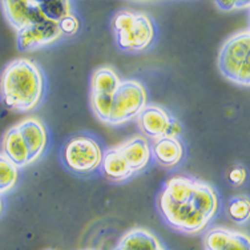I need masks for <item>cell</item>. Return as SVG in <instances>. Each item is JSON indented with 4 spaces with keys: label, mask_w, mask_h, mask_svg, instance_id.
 I'll use <instances>...</instances> for the list:
<instances>
[{
    "label": "cell",
    "mask_w": 250,
    "mask_h": 250,
    "mask_svg": "<svg viewBox=\"0 0 250 250\" xmlns=\"http://www.w3.org/2000/svg\"><path fill=\"white\" fill-rule=\"evenodd\" d=\"M157 205L169 226L194 234L205 229L217 213L218 196L208 183L176 176L165 184Z\"/></svg>",
    "instance_id": "obj_1"
},
{
    "label": "cell",
    "mask_w": 250,
    "mask_h": 250,
    "mask_svg": "<svg viewBox=\"0 0 250 250\" xmlns=\"http://www.w3.org/2000/svg\"><path fill=\"white\" fill-rule=\"evenodd\" d=\"M43 92V73L32 60H14L1 73L0 96L5 105L14 111L28 112L36 108Z\"/></svg>",
    "instance_id": "obj_2"
},
{
    "label": "cell",
    "mask_w": 250,
    "mask_h": 250,
    "mask_svg": "<svg viewBox=\"0 0 250 250\" xmlns=\"http://www.w3.org/2000/svg\"><path fill=\"white\" fill-rule=\"evenodd\" d=\"M218 68L222 76L237 85L250 84V32L244 29L222 44L218 55Z\"/></svg>",
    "instance_id": "obj_3"
},
{
    "label": "cell",
    "mask_w": 250,
    "mask_h": 250,
    "mask_svg": "<svg viewBox=\"0 0 250 250\" xmlns=\"http://www.w3.org/2000/svg\"><path fill=\"white\" fill-rule=\"evenodd\" d=\"M117 45L123 51L140 52L150 45L154 38V27L148 15L132 11H120L112 20Z\"/></svg>",
    "instance_id": "obj_4"
},
{
    "label": "cell",
    "mask_w": 250,
    "mask_h": 250,
    "mask_svg": "<svg viewBox=\"0 0 250 250\" xmlns=\"http://www.w3.org/2000/svg\"><path fill=\"white\" fill-rule=\"evenodd\" d=\"M146 106V91L135 80H124L119 84L112 99L109 125H121L136 119Z\"/></svg>",
    "instance_id": "obj_5"
},
{
    "label": "cell",
    "mask_w": 250,
    "mask_h": 250,
    "mask_svg": "<svg viewBox=\"0 0 250 250\" xmlns=\"http://www.w3.org/2000/svg\"><path fill=\"white\" fill-rule=\"evenodd\" d=\"M103 152L100 145L91 137L79 136L68 143L62 149V161L72 172L89 173L101 165Z\"/></svg>",
    "instance_id": "obj_6"
},
{
    "label": "cell",
    "mask_w": 250,
    "mask_h": 250,
    "mask_svg": "<svg viewBox=\"0 0 250 250\" xmlns=\"http://www.w3.org/2000/svg\"><path fill=\"white\" fill-rule=\"evenodd\" d=\"M121 80L109 67H101L92 75L91 105L97 119L108 124L111 115L112 99Z\"/></svg>",
    "instance_id": "obj_7"
},
{
    "label": "cell",
    "mask_w": 250,
    "mask_h": 250,
    "mask_svg": "<svg viewBox=\"0 0 250 250\" xmlns=\"http://www.w3.org/2000/svg\"><path fill=\"white\" fill-rule=\"evenodd\" d=\"M137 125L143 135L153 140H159L167 136L177 135L181 132V126L177 121L164 108L159 105H146L136 117Z\"/></svg>",
    "instance_id": "obj_8"
},
{
    "label": "cell",
    "mask_w": 250,
    "mask_h": 250,
    "mask_svg": "<svg viewBox=\"0 0 250 250\" xmlns=\"http://www.w3.org/2000/svg\"><path fill=\"white\" fill-rule=\"evenodd\" d=\"M62 36L58 23L45 20L18 31V48L21 52L35 51L58 42Z\"/></svg>",
    "instance_id": "obj_9"
},
{
    "label": "cell",
    "mask_w": 250,
    "mask_h": 250,
    "mask_svg": "<svg viewBox=\"0 0 250 250\" xmlns=\"http://www.w3.org/2000/svg\"><path fill=\"white\" fill-rule=\"evenodd\" d=\"M5 19L16 31L28 25L45 21V18L39 8V0L28 1H1Z\"/></svg>",
    "instance_id": "obj_10"
},
{
    "label": "cell",
    "mask_w": 250,
    "mask_h": 250,
    "mask_svg": "<svg viewBox=\"0 0 250 250\" xmlns=\"http://www.w3.org/2000/svg\"><path fill=\"white\" fill-rule=\"evenodd\" d=\"M16 126H18L21 139L24 141L25 148L28 150L29 164L34 163L43 154L44 149L47 146L48 136H47L45 126L42 121L35 117L24 119Z\"/></svg>",
    "instance_id": "obj_11"
},
{
    "label": "cell",
    "mask_w": 250,
    "mask_h": 250,
    "mask_svg": "<svg viewBox=\"0 0 250 250\" xmlns=\"http://www.w3.org/2000/svg\"><path fill=\"white\" fill-rule=\"evenodd\" d=\"M120 152L123 159L126 161L129 169L136 173L145 169V167L149 164L152 150L148 140L141 136H135L130 139L125 140L124 143L116 146Z\"/></svg>",
    "instance_id": "obj_12"
},
{
    "label": "cell",
    "mask_w": 250,
    "mask_h": 250,
    "mask_svg": "<svg viewBox=\"0 0 250 250\" xmlns=\"http://www.w3.org/2000/svg\"><path fill=\"white\" fill-rule=\"evenodd\" d=\"M150 150L153 152L156 161L164 168H173L176 167L184 156L183 144L180 140L173 136H167L159 140H154Z\"/></svg>",
    "instance_id": "obj_13"
},
{
    "label": "cell",
    "mask_w": 250,
    "mask_h": 250,
    "mask_svg": "<svg viewBox=\"0 0 250 250\" xmlns=\"http://www.w3.org/2000/svg\"><path fill=\"white\" fill-rule=\"evenodd\" d=\"M3 150L7 159L14 164L16 168H23L29 164L28 150L25 148L24 141L20 136L18 126H12L7 130L4 139H3Z\"/></svg>",
    "instance_id": "obj_14"
},
{
    "label": "cell",
    "mask_w": 250,
    "mask_h": 250,
    "mask_svg": "<svg viewBox=\"0 0 250 250\" xmlns=\"http://www.w3.org/2000/svg\"><path fill=\"white\" fill-rule=\"evenodd\" d=\"M101 165H103L104 174L113 181H123L133 174L116 146L104 152L103 159H101Z\"/></svg>",
    "instance_id": "obj_15"
},
{
    "label": "cell",
    "mask_w": 250,
    "mask_h": 250,
    "mask_svg": "<svg viewBox=\"0 0 250 250\" xmlns=\"http://www.w3.org/2000/svg\"><path fill=\"white\" fill-rule=\"evenodd\" d=\"M119 246L125 250H157L161 244L150 231L145 229H133L121 238Z\"/></svg>",
    "instance_id": "obj_16"
},
{
    "label": "cell",
    "mask_w": 250,
    "mask_h": 250,
    "mask_svg": "<svg viewBox=\"0 0 250 250\" xmlns=\"http://www.w3.org/2000/svg\"><path fill=\"white\" fill-rule=\"evenodd\" d=\"M39 8L45 19L52 23H58L65 16L72 14V7L69 1L64 0H51V1H39Z\"/></svg>",
    "instance_id": "obj_17"
},
{
    "label": "cell",
    "mask_w": 250,
    "mask_h": 250,
    "mask_svg": "<svg viewBox=\"0 0 250 250\" xmlns=\"http://www.w3.org/2000/svg\"><path fill=\"white\" fill-rule=\"evenodd\" d=\"M18 181V168L5 156L0 154V193L11 190Z\"/></svg>",
    "instance_id": "obj_18"
},
{
    "label": "cell",
    "mask_w": 250,
    "mask_h": 250,
    "mask_svg": "<svg viewBox=\"0 0 250 250\" xmlns=\"http://www.w3.org/2000/svg\"><path fill=\"white\" fill-rule=\"evenodd\" d=\"M229 216L234 222L244 224L249 218V198L246 196H237L233 197L228 207Z\"/></svg>",
    "instance_id": "obj_19"
},
{
    "label": "cell",
    "mask_w": 250,
    "mask_h": 250,
    "mask_svg": "<svg viewBox=\"0 0 250 250\" xmlns=\"http://www.w3.org/2000/svg\"><path fill=\"white\" fill-rule=\"evenodd\" d=\"M231 230L224 228H214L205 237V249L222 250L229 241Z\"/></svg>",
    "instance_id": "obj_20"
},
{
    "label": "cell",
    "mask_w": 250,
    "mask_h": 250,
    "mask_svg": "<svg viewBox=\"0 0 250 250\" xmlns=\"http://www.w3.org/2000/svg\"><path fill=\"white\" fill-rule=\"evenodd\" d=\"M222 250H250L249 237L240 231L231 230L229 241Z\"/></svg>",
    "instance_id": "obj_21"
},
{
    "label": "cell",
    "mask_w": 250,
    "mask_h": 250,
    "mask_svg": "<svg viewBox=\"0 0 250 250\" xmlns=\"http://www.w3.org/2000/svg\"><path fill=\"white\" fill-rule=\"evenodd\" d=\"M59 28H60L62 35L71 36V35H75L77 31H79V28H80V23H79V20H77L76 16L73 14H71L59 21Z\"/></svg>",
    "instance_id": "obj_22"
},
{
    "label": "cell",
    "mask_w": 250,
    "mask_h": 250,
    "mask_svg": "<svg viewBox=\"0 0 250 250\" xmlns=\"http://www.w3.org/2000/svg\"><path fill=\"white\" fill-rule=\"evenodd\" d=\"M214 4L221 11H236L241 8H248L249 1H241V0H228V1H214Z\"/></svg>",
    "instance_id": "obj_23"
},
{
    "label": "cell",
    "mask_w": 250,
    "mask_h": 250,
    "mask_svg": "<svg viewBox=\"0 0 250 250\" xmlns=\"http://www.w3.org/2000/svg\"><path fill=\"white\" fill-rule=\"evenodd\" d=\"M246 172L245 169L242 168H234L229 174V181L234 185H240L245 181Z\"/></svg>",
    "instance_id": "obj_24"
},
{
    "label": "cell",
    "mask_w": 250,
    "mask_h": 250,
    "mask_svg": "<svg viewBox=\"0 0 250 250\" xmlns=\"http://www.w3.org/2000/svg\"><path fill=\"white\" fill-rule=\"evenodd\" d=\"M3 210V202H1V197H0V213Z\"/></svg>",
    "instance_id": "obj_25"
},
{
    "label": "cell",
    "mask_w": 250,
    "mask_h": 250,
    "mask_svg": "<svg viewBox=\"0 0 250 250\" xmlns=\"http://www.w3.org/2000/svg\"><path fill=\"white\" fill-rule=\"evenodd\" d=\"M115 250H125V249H123V248H121V246L117 245V246H116V248H115Z\"/></svg>",
    "instance_id": "obj_26"
},
{
    "label": "cell",
    "mask_w": 250,
    "mask_h": 250,
    "mask_svg": "<svg viewBox=\"0 0 250 250\" xmlns=\"http://www.w3.org/2000/svg\"><path fill=\"white\" fill-rule=\"evenodd\" d=\"M157 250H165V249H164L163 246H160V248H159V249H157Z\"/></svg>",
    "instance_id": "obj_27"
}]
</instances>
